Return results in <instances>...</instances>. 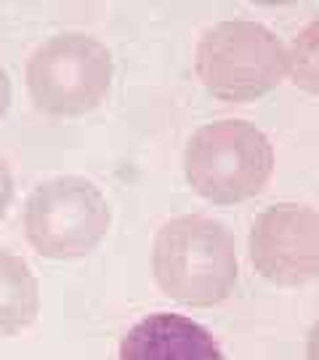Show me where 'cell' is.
Returning <instances> with one entry per match:
<instances>
[{"instance_id":"obj_10","label":"cell","mask_w":319,"mask_h":360,"mask_svg":"<svg viewBox=\"0 0 319 360\" xmlns=\"http://www.w3.org/2000/svg\"><path fill=\"white\" fill-rule=\"evenodd\" d=\"M11 198H14V176H11V169H8V163L0 157V219L6 216V211H8V203H11Z\"/></svg>"},{"instance_id":"obj_1","label":"cell","mask_w":319,"mask_h":360,"mask_svg":"<svg viewBox=\"0 0 319 360\" xmlns=\"http://www.w3.org/2000/svg\"><path fill=\"white\" fill-rule=\"evenodd\" d=\"M152 273L173 302L221 305L237 283L235 235L226 224L202 214L173 216L154 235Z\"/></svg>"},{"instance_id":"obj_12","label":"cell","mask_w":319,"mask_h":360,"mask_svg":"<svg viewBox=\"0 0 319 360\" xmlns=\"http://www.w3.org/2000/svg\"><path fill=\"white\" fill-rule=\"evenodd\" d=\"M306 352H309V360H319V320L311 326V331H309V344H306Z\"/></svg>"},{"instance_id":"obj_3","label":"cell","mask_w":319,"mask_h":360,"mask_svg":"<svg viewBox=\"0 0 319 360\" xmlns=\"http://www.w3.org/2000/svg\"><path fill=\"white\" fill-rule=\"evenodd\" d=\"M194 69L213 96L224 102H250L282 83L287 49L261 22L226 19L197 40Z\"/></svg>"},{"instance_id":"obj_9","label":"cell","mask_w":319,"mask_h":360,"mask_svg":"<svg viewBox=\"0 0 319 360\" xmlns=\"http://www.w3.org/2000/svg\"><path fill=\"white\" fill-rule=\"evenodd\" d=\"M287 75L298 88L319 96V17L311 19L287 46Z\"/></svg>"},{"instance_id":"obj_6","label":"cell","mask_w":319,"mask_h":360,"mask_svg":"<svg viewBox=\"0 0 319 360\" xmlns=\"http://www.w3.org/2000/svg\"><path fill=\"white\" fill-rule=\"evenodd\" d=\"M255 273L277 286H303L319 275V214L301 203H277L250 227Z\"/></svg>"},{"instance_id":"obj_5","label":"cell","mask_w":319,"mask_h":360,"mask_svg":"<svg viewBox=\"0 0 319 360\" xmlns=\"http://www.w3.org/2000/svg\"><path fill=\"white\" fill-rule=\"evenodd\" d=\"M109 203L83 176L40 182L24 203V235L46 259L88 257L109 230Z\"/></svg>"},{"instance_id":"obj_7","label":"cell","mask_w":319,"mask_h":360,"mask_svg":"<svg viewBox=\"0 0 319 360\" xmlns=\"http://www.w3.org/2000/svg\"><path fill=\"white\" fill-rule=\"evenodd\" d=\"M118 360H224L213 334L192 318L154 312L120 342Z\"/></svg>"},{"instance_id":"obj_8","label":"cell","mask_w":319,"mask_h":360,"mask_svg":"<svg viewBox=\"0 0 319 360\" xmlns=\"http://www.w3.org/2000/svg\"><path fill=\"white\" fill-rule=\"evenodd\" d=\"M40 312V283L21 257L0 248V336L30 328Z\"/></svg>"},{"instance_id":"obj_2","label":"cell","mask_w":319,"mask_h":360,"mask_svg":"<svg viewBox=\"0 0 319 360\" xmlns=\"http://www.w3.org/2000/svg\"><path fill=\"white\" fill-rule=\"evenodd\" d=\"M274 171L269 137L248 120L200 126L184 150L189 187L210 203H242L266 187Z\"/></svg>"},{"instance_id":"obj_11","label":"cell","mask_w":319,"mask_h":360,"mask_svg":"<svg viewBox=\"0 0 319 360\" xmlns=\"http://www.w3.org/2000/svg\"><path fill=\"white\" fill-rule=\"evenodd\" d=\"M8 107H11V78L0 65V118L8 112Z\"/></svg>"},{"instance_id":"obj_4","label":"cell","mask_w":319,"mask_h":360,"mask_svg":"<svg viewBox=\"0 0 319 360\" xmlns=\"http://www.w3.org/2000/svg\"><path fill=\"white\" fill-rule=\"evenodd\" d=\"M112 53L83 33H62L48 37L27 62V91L33 102L48 115H85L96 110L112 86Z\"/></svg>"}]
</instances>
